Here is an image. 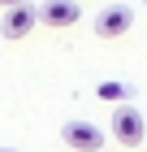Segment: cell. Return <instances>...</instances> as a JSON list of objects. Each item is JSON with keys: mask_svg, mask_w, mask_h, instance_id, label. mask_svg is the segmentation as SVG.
<instances>
[{"mask_svg": "<svg viewBox=\"0 0 147 152\" xmlns=\"http://www.w3.org/2000/svg\"><path fill=\"white\" fill-rule=\"evenodd\" d=\"M35 26H39V9L26 0V4L4 9V18H0V35H4V39H26Z\"/></svg>", "mask_w": 147, "mask_h": 152, "instance_id": "3957f363", "label": "cell"}, {"mask_svg": "<svg viewBox=\"0 0 147 152\" xmlns=\"http://www.w3.org/2000/svg\"><path fill=\"white\" fill-rule=\"evenodd\" d=\"M100 96H104V100H121V96H125V87H121V83H104V87H100Z\"/></svg>", "mask_w": 147, "mask_h": 152, "instance_id": "8992f818", "label": "cell"}, {"mask_svg": "<svg viewBox=\"0 0 147 152\" xmlns=\"http://www.w3.org/2000/svg\"><path fill=\"white\" fill-rule=\"evenodd\" d=\"M130 26H134V9L130 4H108V9L95 13V35L100 39H121Z\"/></svg>", "mask_w": 147, "mask_h": 152, "instance_id": "277c9868", "label": "cell"}, {"mask_svg": "<svg viewBox=\"0 0 147 152\" xmlns=\"http://www.w3.org/2000/svg\"><path fill=\"white\" fill-rule=\"evenodd\" d=\"M61 139L74 152H104V130L95 126V122H82V117H74V122L61 126Z\"/></svg>", "mask_w": 147, "mask_h": 152, "instance_id": "6da1fadb", "label": "cell"}, {"mask_svg": "<svg viewBox=\"0 0 147 152\" xmlns=\"http://www.w3.org/2000/svg\"><path fill=\"white\" fill-rule=\"evenodd\" d=\"M13 4H26V0H0V9H13Z\"/></svg>", "mask_w": 147, "mask_h": 152, "instance_id": "52a82bcc", "label": "cell"}, {"mask_svg": "<svg viewBox=\"0 0 147 152\" xmlns=\"http://www.w3.org/2000/svg\"><path fill=\"white\" fill-rule=\"evenodd\" d=\"M143 135H147L143 113H138L134 104H117V109H113V139L125 143V148H138V143H143Z\"/></svg>", "mask_w": 147, "mask_h": 152, "instance_id": "7a4b0ae2", "label": "cell"}, {"mask_svg": "<svg viewBox=\"0 0 147 152\" xmlns=\"http://www.w3.org/2000/svg\"><path fill=\"white\" fill-rule=\"evenodd\" d=\"M78 18H82L78 0H48L43 9H39V22L52 26V31H65V26H74Z\"/></svg>", "mask_w": 147, "mask_h": 152, "instance_id": "5b68a950", "label": "cell"}, {"mask_svg": "<svg viewBox=\"0 0 147 152\" xmlns=\"http://www.w3.org/2000/svg\"><path fill=\"white\" fill-rule=\"evenodd\" d=\"M0 152H17V148H0Z\"/></svg>", "mask_w": 147, "mask_h": 152, "instance_id": "ba28073f", "label": "cell"}]
</instances>
